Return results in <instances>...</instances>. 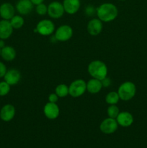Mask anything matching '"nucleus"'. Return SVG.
Listing matches in <instances>:
<instances>
[{"instance_id":"obj_1","label":"nucleus","mask_w":147,"mask_h":148,"mask_svg":"<svg viewBox=\"0 0 147 148\" xmlns=\"http://www.w3.org/2000/svg\"><path fill=\"white\" fill-rule=\"evenodd\" d=\"M118 8L112 3H104L97 8V15L102 22L112 21L118 17Z\"/></svg>"},{"instance_id":"obj_2","label":"nucleus","mask_w":147,"mask_h":148,"mask_svg":"<svg viewBox=\"0 0 147 148\" xmlns=\"http://www.w3.org/2000/svg\"><path fill=\"white\" fill-rule=\"evenodd\" d=\"M88 72L92 78L102 80L108 75V67L102 61L95 60L89 63Z\"/></svg>"},{"instance_id":"obj_3","label":"nucleus","mask_w":147,"mask_h":148,"mask_svg":"<svg viewBox=\"0 0 147 148\" xmlns=\"http://www.w3.org/2000/svg\"><path fill=\"white\" fill-rule=\"evenodd\" d=\"M136 88L135 85L131 82H125L121 84L118 88V93L120 99L122 101H129L135 95Z\"/></svg>"},{"instance_id":"obj_4","label":"nucleus","mask_w":147,"mask_h":148,"mask_svg":"<svg viewBox=\"0 0 147 148\" xmlns=\"http://www.w3.org/2000/svg\"><path fill=\"white\" fill-rule=\"evenodd\" d=\"M86 90V82L82 79H76L69 86V95L73 98H78L83 95Z\"/></svg>"},{"instance_id":"obj_5","label":"nucleus","mask_w":147,"mask_h":148,"mask_svg":"<svg viewBox=\"0 0 147 148\" xmlns=\"http://www.w3.org/2000/svg\"><path fill=\"white\" fill-rule=\"evenodd\" d=\"M37 33L43 36H48L51 35L55 30V25L53 22L50 20H42L37 24L35 27Z\"/></svg>"},{"instance_id":"obj_6","label":"nucleus","mask_w":147,"mask_h":148,"mask_svg":"<svg viewBox=\"0 0 147 148\" xmlns=\"http://www.w3.org/2000/svg\"><path fill=\"white\" fill-rule=\"evenodd\" d=\"M73 36V30L68 25H61L55 32V37L58 41H67Z\"/></svg>"},{"instance_id":"obj_7","label":"nucleus","mask_w":147,"mask_h":148,"mask_svg":"<svg viewBox=\"0 0 147 148\" xmlns=\"http://www.w3.org/2000/svg\"><path fill=\"white\" fill-rule=\"evenodd\" d=\"M64 8L63 4L59 1H53L48 6V14L51 18L59 19L64 14Z\"/></svg>"},{"instance_id":"obj_8","label":"nucleus","mask_w":147,"mask_h":148,"mask_svg":"<svg viewBox=\"0 0 147 148\" xmlns=\"http://www.w3.org/2000/svg\"><path fill=\"white\" fill-rule=\"evenodd\" d=\"M118 124L116 119L108 117L102 121L99 125V130L104 134H110L115 132L118 130Z\"/></svg>"},{"instance_id":"obj_9","label":"nucleus","mask_w":147,"mask_h":148,"mask_svg":"<svg viewBox=\"0 0 147 148\" xmlns=\"http://www.w3.org/2000/svg\"><path fill=\"white\" fill-rule=\"evenodd\" d=\"M43 112L45 116L47 117L48 119L53 120L58 118L60 114V110L59 107L56 103L48 102L45 105L43 108Z\"/></svg>"},{"instance_id":"obj_10","label":"nucleus","mask_w":147,"mask_h":148,"mask_svg":"<svg viewBox=\"0 0 147 148\" xmlns=\"http://www.w3.org/2000/svg\"><path fill=\"white\" fill-rule=\"evenodd\" d=\"M103 25L99 18H93L87 24V31L91 36H97L102 32Z\"/></svg>"},{"instance_id":"obj_11","label":"nucleus","mask_w":147,"mask_h":148,"mask_svg":"<svg viewBox=\"0 0 147 148\" xmlns=\"http://www.w3.org/2000/svg\"><path fill=\"white\" fill-rule=\"evenodd\" d=\"M15 9L14 6L9 2L3 3L0 6V16L3 20H10L14 16Z\"/></svg>"},{"instance_id":"obj_12","label":"nucleus","mask_w":147,"mask_h":148,"mask_svg":"<svg viewBox=\"0 0 147 148\" xmlns=\"http://www.w3.org/2000/svg\"><path fill=\"white\" fill-rule=\"evenodd\" d=\"M15 116V108L11 104L4 105L0 111V118L2 121H10Z\"/></svg>"},{"instance_id":"obj_13","label":"nucleus","mask_w":147,"mask_h":148,"mask_svg":"<svg viewBox=\"0 0 147 148\" xmlns=\"http://www.w3.org/2000/svg\"><path fill=\"white\" fill-rule=\"evenodd\" d=\"M13 27L10 20H2L0 21V39L9 38L13 33Z\"/></svg>"},{"instance_id":"obj_14","label":"nucleus","mask_w":147,"mask_h":148,"mask_svg":"<svg viewBox=\"0 0 147 148\" xmlns=\"http://www.w3.org/2000/svg\"><path fill=\"white\" fill-rule=\"evenodd\" d=\"M4 81L7 82L10 86L15 85L20 82V79H21V74L17 69H11L7 71V73L4 75Z\"/></svg>"},{"instance_id":"obj_15","label":"nucleus","mask_w":147,"mask_h":148,"mask_svg":"<svg viewBox=\"0 0 147 148\" xmlns=\"http://www.w3.org/2000/svg\"><path fill=\"white\" fill-rule=\"evenodd\" d=\"M33 5L30 0H19L16 4V10L20 14L26 15L31 12Z\"/></svg>"},{"instance_id":"obj_16","label":"nucleus","mask_w":147,"mask_h":148,"mask_svg":"<svg viewBox=\"0 0 147 148\" xmlns=\"http://www.w3.org/2000/svg\"><path fill=\"white\" fill-rule=\"evenodd\" d=\"M116 121L118 125L122 127H130L133 122V117L131 113L128 111L120 112L116 118Z\"/></svg>"},{"instance_id":"obj_17","label":"nucleus","mask_w":147,"mask_h":148,"mask_svg":"<svg viewBox=\"0 0 147 148\" xmlns=\"http://www.w3.org/2000/svg\"><path fill=\"white\" fill-rule=\"evenodd\" d=\"M64 11L69 14H74L78 12L81 6L79 0H63Z\"/></svg>"},{"instance_id":"obj_18","label":"nucleus","mask_w":147,"mask_h":148,"mask_svg":"<svg viewBox=\"0 0 147 148\" xmlns=\"http://www.w3.org/2000/svg\"><path fill=\"white\" fill-rule=\"evenodd\" d=\"M102 88V85L101 80L95 78L89 79L86 83V90L92 94L98 93Z\"/></svg>"},{"instance_id":"obj_19","label":"nucleus","mask_w":147,"mask_h":148,"mask_svg":"<svg viewBox=\"0 0 147 148\" xmlns=\"http://www.w3.org/2000/svg\"><path fill=\"white\" fill-rule=\"evenodd\" d=\"M1 56L4 60L7 62H10L15 59L16 51L12 46H4L1 49Z\"/></svg>"},{"instance_id":"obj_20","label":"nucleus","mask_w":147,"mask_h":148,"mask_svg":"<svg viewBox=\"0 0 147 148\" xmlns=\"http://www.w3.org/2000/svg\"><path fill=\"white\" fill-rule=\"evenodd\" d=\"M55 92L59 98H64L69 94V87L65 84H60L56 88Z\"/></svg>"},{"instance_id":"obj_21","label":"nucleus","mask_w":147,"mask_h":148,"mask_svg":"<svg viewBox=\"0 0 147 148\" xmlns=\"http://www.w3.org/2000/svg\"><path fill=\"white\" fill-rule=\"evenodd\" d=\"M120 97L118 92H110L105 97V101L109 105H116L119 102Z\"/></svg>"},{"instance_id":"obj_22","label":"nucleus","mask_w":147,"mask_h":148,"mask_svg":"<svg viewBox=\"0 0 147 148\" xmlns=\"http://www.w3.org/2000/svg\"><path fill=\"white\" fill-rule=\"evenodd\" d=\"M10 23L14 29H20L23 26L24 23V18L22 16L14 15L10 20Z\"/></svg>"},{"instance_id":"obj_23","label":"nucleus","mask_w":147,"mask_h":148,"mask_svg":"<svg viewBox=\"0 0 147 148\" xmlns=\"http://www.w3.org/2000/svg\"><path fill=\"white\" fill-rule=\"evenodd\" d=\"M107 113L110 118L116 119L120 113V110L116 105H110L107 110Z\"/></svg>"},{"instance_id":"obj_24","label":"nucleus","mask_w":147,"mask_h":148,"mask_svg":"<svg viewBox=\"0 0 147 148\" xmlns=\"http://www.w3.org/2000/svg\"><path fill=\"white\" fill-rule=\"evenodd\" d=\"M10 91V85L5 81L0 82V96L7 95Z\"/></svg>"},{"instance_id":"obj_25","label":"nucleus","mask_w":147,"mask_h":148,"mask_svg":"<svg viewBox=\"0 0 147 148\" xmlns=\"http://www.w3.org/2000/svg\"><path fill=\"white\" fill-rule=\"evenodd\" d=\"M35 11L39 15H45L48 13V7L43 3L36 5Z\"/></svg>"},{"instance_id":"obj_26","label":"nucleus","mask_w":147,"mask_h":148,"mask_svg":"<svg viewBox=\"0 0 147 148\" xmlns=\"http://www.w3.org/2000/svg\"><path fill=\"white\" fill-rule=\"evenodd\" d=\"M85 14L88 16V17H92L97 14V9L94 7L93 5H89L86 6L85 8Z\"/></svg>"},{"instance_id":"obj_27","label":"nucleus","mask_w":147,"mask_h":148,"mask_svg":"<svg viewBox=\"0 0 147 148\" xmlns=\"http://www.w3.org/2000/svg\"><path fill=\"white\" fill-rule=\"evenodd\" d=\"M7 67H6L5 64L0 62V78L4 77L5 74L7 73Z\"/></svg>"},{"instance_id":"obj_28","label":"nucleus","mask_w":147,"mask_h":148,"mask_svg":"<svg viewBox=\"0 0 147 148\" xmlns=\"http://www.w3.org/2000/svg\"><path fill=\"white\" fill-rule=\"evenodd\" d=\"M101 82H102V87H105V88H108V87L110 86L111 83H112L111 79L109 77H106L103 79H102Z\"/></svg>"},{"instance_id":"obj_29","label":"nucleus","mask_w":147,"mask_h":148,"mask_svg":"<svg viewBox=\"0 0 147 148\" xmlns=\"http://www.w3.org/2000/svg\"><path fill=\"white\" fill-rule=\"evenodd\" d=\"M59 97L56 95V92L55 93L50 94L48 96V102L56 103L58 101V100H59Z\"/></svg>"},{"instance_id":"obj_30","label":"nucleus","mask_w":147,"mask_h":148,"mask_svg":"<svg viewBox=\"0 0 147 148\" xmlns=\"http://www.w3.org/2000/svg\"><path fill=\"white\" fill-rule=\"evenodd\" d=\"M30 1H32V3H33L34 5H37V4H41V3H43L44 0H30Z\"/></svg>"},{"instance_id":"obj_31","label":"nucleus","mask_w":147,"mask_h":148,"mask_svg":"<svg viewBox=\"0 0 147 148\" xmlns=\"http://www.w3.org/2000/svg\"><path fill=\"white\" fill-rule=\"evenodd\" d=\"M4 46H5V43H4V40H2V39H0V49H2V48H4Z\"/></svg>"},{"instance_id":"obj_32","label":"nucleus","mask_w":147,"mask_h":148,"mask_svg":"<svg viewBox=\"0 0 147 148\" xmlns=\"http://www.w3.org/2000/svg\"><path fill=\"white\" fill-rule=\"evenodd\" d=\"M119 1H125V0H119Z\"/></svg>"},{"instance_id":"obj_33","label":"nucleus","mask_w":147,"mask_h":148,"mask_svg":"<svg viewBox=\"0 0 147 148\" xmlns=\"http://www.w3.org/2000/svg\"><path fill=\"white\" fill-rule=\"evenodd\" d=\"M0 55H1V49H0Z\"/></svg>"}]
</instances>
